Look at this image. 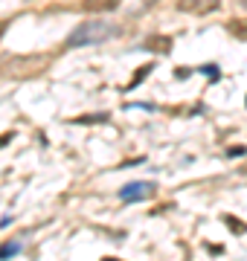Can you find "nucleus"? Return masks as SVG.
Returning <instances> with one entry per match:
<instances>
[{
    "label": "nucleus",
    "instance_id": "1",
    "mask_svg": "<svg viewBox=\"0 0 247 261\" xmlns=\"http://www.w3.org/2000/svg\"><path fill=\"white\" fill-rule=\"evenodd\" d=\"M116 32H119V29H116L114 23H108V20H84V23H79V26L67 35L64 49H79V46L105 44V41H111Z\"/></svg>",
    "mask_w": 247,
    "mask_h": 261
},
{
    "label": "nucleus",
    "instance_id": "2",
    "mask_svg": "<svg viewBox=\"0 0 247 261\" xmlns=\"http://www.w3.org/2000/svg\"><path fill=\"white\" fill-rule=\"evenodd\" d=\"M154 195V183L151 180H137V183H128L119 189V200L125 203H134V200H146Z\"/></svg>",
    "mask_w": 247,
    "mask_h": 261
},
{
    "label": "nucleus",
    "instance_id": "3",
    "mask_svg": "<svg viewBox=\"0 0 247 261\" xmlns=\"http://www.w3.org/2000/svg\"><path fill=\"white\" fill-rule=\"evenodd\" d=\"M218 6H221L218 0H178V9L189 15H207V12H215Z\"/></svg>",
    "mask_w": 247,
    "mask_h": 261
},
{
    "label": "nucleus",
    "instance_id": "4",
    "mask_svg": "<svg viewBox=\"0 0 247 261\" xmlns=\"http://www.w3.org/2000/svg\"><path fill=\"white\" fill-rule=\"evenodd\" d=\"M116 6H119V0H84L82 3V9H87V12H111Z\"/></svg>",
    "mask_w": 247,
    "mask_h": 261
},
{
    "label": "nucleus",
    "instance_id": "5",
    "mask_svg": "<svg viewBox=\"0 0 247 261\" xmlns=\"http://www.w3.org/2000/svg\"><path fill=\"white\" fill-rule=\"evenodd\" d=\"M146 49H151V52H169V49H172V41H169L166 35H163V38L154 35V38L146 41Z\"/></svg>",
    "mask_w": 247,
    "mask_h": 261
},
{
    "label": "nucleus",
    "instance_id": "6",
    "mask_svg": "<svg viewBox=\"0 0 247 261\" xmlns=\"http://www.w3.org/2000/svg\"><path fill=\"white\" fill-rule=\"evenodd\" d=\"M23 250V244L20 241H9V244H3L0 247V259H12V256H17Z\"/></svg>",
    "mask_w": 247,
    "mask_h": 261
},
{
    "label": "nucleus",
    "instance_id": "7",
    "mask_svg": "<svg viewBox=\"0 0 247 261\" xmlns=\"http://www.w3.org/2000/svg\"><path fill=\"white\" fill-rule=\"evenodd\" d=\"M227 29H230L236 38H245V41H247V20H230Z\"/></svg>",
    "mask_w": 247,
    "mask_h": 261
},
{
    "label": "nucleus",
    "instance_id": "8",
    "mask_svg": "<svg viewBox=\"0 0 247 261\" xmlns=\"http://www.w3.org/2000/svg\"><path fill=\"white\" fill-rule=\"evenodd\" d=\"M148 73H151V64H146V67H140V70H137V76H134V78H131V84H128V90H134V87H137V84H143V81H146V76H148Z\"/></svg>",
    "mask_w": 247,
    "mask_h": 261
},
{
    "label": "nucleus",
    "instance_id": "9",
    "mask_svg": "<svg viewBox=\"0 0 247 261\" xmlns=\"http://www.w3.org/2000/svg\"><path fill=\"white\" fill-rule=\"evenodd\" d=\"M201 73H204V76H210V81H218V78H221L218 64H204V67H201Z\"/></svg>",
    "mask_w": 247,
    "mask_h": 261
},
{
    "label": "nucleus",
    "instance_id": "10",
    "mask_svg": "<svg viewBox=\"0 0 247 261\" xmlns=\"http://www.w3.org/2000/svg\"><path fill=\"white\" fill-rule=\"evenodd\" d=\"M224 224H227V227H233V230H236L239 235H242V232H245V230H247V227H245V224H242V221H236V218H230V215L224 218Z\"/></svg>",
    "mask_w": 247,
    "mask_h": 261
},
{
    "label": "nucleus",
    "instance_id": "11",
    "mask_svg": "<svg viewBox=\"0 0 247 261\" xmlns=\"http://www.w3.org/2000/svg\"><path fill=\"white\" fill-rule=\"evenodd\" d=\"M105 119H108L105 113H96V116H79L76 122H84V125H87V122H105Z\"/></svg>",
    "mask_w": 247,
    "mask_h": 261
},
{
    "label": "nucleus",
    "instance_id": "12",
    "mask_svg": "<svg viewBox=\"0 0 247 261\" xmlns=\"http://www.w3.org/2000/svg\"><path fill=\"white\" fill-rule=\"evenodd\" d=\"M189 76H192L189 67H178V70H175V78H189Z\"/></svg>",
    "mask_w": 247,
    "mask_h": 261
},
{
    "label": "nucleus",
    "instance_id": "13",
    "mask_svg": "<svg viewBox=\"0 0 247 261\" xmlns=\"http://www.w3.org/2000/svg\"><path fill=\"white\" fill-rule=\"evenodd\" d=\"M247 148H230V157H245Z\"/></svg>",
    "mask_w": 247,
    "mask_h": 261
},
{
    "label": "nucleus",
    "instance_id": "14",
    "mask_svg": "<svg viewBox=\"0 0 247 261\" xmlns=\"http://www.w3.org/2000/svg\"><path fill=\"white\" fill-rule=\"evenodd\" d=\"M12 137H15V134H3V137H0V148H3V145H9V139H12Z\"/></svg>",
    "mask_w": 247,
    "mask_h": 261
},
{
    "label": "nucleus",
    "instance_id": "15",
    "mask_svg": "<svg viewBox=\"0 0 247 261\" xmlns=\"http://www.w3.org/2000/svg\"><path fill=\"white\" fill-rule=\"evenodd\" d=\"M245 105H247V99H245Z\"/></svg>",
    "mask_w": 247,
    "mask_h": 261
}]
</instances>
